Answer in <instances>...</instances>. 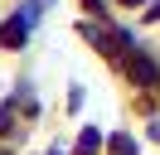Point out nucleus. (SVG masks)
Returning a JSON list of instances; mask_svg holds the SVG:
<instances>
[{"mask_svg": "<svg viewBox=\"0 0 160 155\" xmlns=\"http://www.w3.org/2000/svg\"><path fill=\"white\" fill-rule=\"evenodd\" d=\"M131 150H136L131 141H117V145H112V155H131Z\"/></svg>", "mask_w": 160, "mask_h": 155, "instance_id": "1", "label": "nucleus"}]
</instances>
